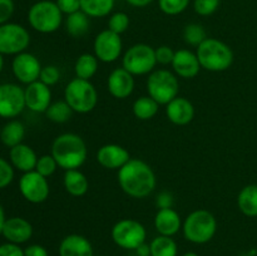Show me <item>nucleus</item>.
<instances>
[{"label":"nucleus","instance_id":"nucleus-1","mask_svg":"<svg viewBox=\"0 0 257 256\" xmlns=\"http://www.w3.org/2000/svg\"><path fill=\"white\" fill-rule=\"evenodd\" d=\"M118 183L123 192L133 198H145L155 191L157 186L155 171L140 158H131L118 170Z\"/></svg>","mask_w":257,"mask_h":256},{"label":"nucleus","instance_id":"nucleus-2","mask_svg":"<svg viewBox=\"0 0 257 256\" xmlns=\"http://www.w3.org/2000/svg\"><path fill=\"white\" fill-rule=\"evenodd\" d=\"M50 155L64 171L78 170L87 160V145L84 140L75 133H63L53 142Z\"/></svg>","mask_w":257,"mask_h":256},{"label":"nucleus","instance_id":"nucleus-3","mask_svg":"<svg viewBox=\"0 0 257 256\" xmlns=\"http://www.w3.org/2000/svg\"><path fill=\"white\" fill-rule=\"evenodd\" d=\"M201 68L210 72H225L232 65L233 52L226 43L207 38L196 50Z\"/></svg>","mask_w":257,"mask_h":256},{"label":"nucleus","instance_id":"nucleus-4","mask_svg":"<svg viewBox=\"0 0 257 256\" xmlns=\"http://www.w3.org/2000/svg\"><path fill=\"white\" fill-rule=\"evenodd\" d=\"M183 236L187 241L197 245L207 243L217 231V220L207 210H195L185 218L182 223Z\"/></svg>","mask_w":257,"mask_h":256},{"label":"nucleus","instance_id":"nucleus-5","mask_svg":"<svg viewBox=\"0 0 257 256\" xmlns=\"http://www.w3.org/2000/svg\"><path fill=\"white\" fill-rule=\"evenodd\" d=\"M30 27L43 34L57 32L63 23V13L57 3L52 0H40L33 4L28 12Z\"/></svg>","mask_w":257,"mask_h":256},{"label":"nucleus","instance_id":"nucleus-6","mask_svg":"<svg viewBox=\"0 0 257 256\" xmlns=\"http://www.w3.org/2000/svg\"><path fill=\"white\" fill-rule=\"evenodd\" d=\"M64 100L69 104L73 112L85 114L92 112L97 105L98 93L90 80L75 77L65 87Z\"/></svg>","mask_w":257,"mask_h":256},{"label":"nucleus","instance_id":"nucleus-7","mask_svg":"<svg viewBox=\"0 0 257 256\" xmlns=\"http://www.w3.org/2000/svg\"><path fill=\"white\" fill-rule=\"evenodd\" d=\"M147 92L160 105H166L178 97L180 82L177 75L167 69L153 70L147 78Z\"/></svg>","mask_w":257,"mask_h":256},{"label":"nucleus","instance_id":"nucleus-8","mask_svg":"<svg viewBox=\"0 0 257 256\" xmlns=\"http://www.w3.org/2000/svg\"><path fill=\"white\" fill-rule=\"evenodd\" d=\"M156 65V50L145 43H138L128 48L122 58V67L132 75L151 74Z\"/></svg>","mask_w":257,"mask_h":256},{"label":"nucleus","instance_id":"nucleus-9","mask_svg":"<svg viewBox=\"0 0 257 256\" xmlns=\"http://www.w3.org/2000/svg\"><path fill=\"white\" fill-rule=\"evenodd\" d=\"M110 235L117 246L125 250H136L146 242L147 231L140 221L133 218H123L115 222Z\"/></svg>","mask_w":257,"mask_h":256},{"label":"nucleus","instance_id":"nucleus-10","mask_svg":"<svg viewBox=\"0 0 257 256\" xmlns=\"http://www.w3.org/2000/svg\"><path fill=\"white\" fill-rule=\"evenodd\" d=\"M30 43L29 32L17 23L0 25V53L3 55H18L25 52Z\"/></svg>","mask_w":257,"mask_h":256},{"label":"nucleus","instance_id":"nucleus-11","mask_svg":"<svg viewBox=\"0 0 257 256\" xmlns=\"http://www.w3.org/2000/svg\"><path fill=\"white\" fill-rule=\"evenodd\" d=\"M19 191L23 197L30 203H43L49 197L50 188L48 178L37 171L23 173L19 180Z\"/></svg>","mask_w":257,"mask_h":256},{"label":"nucleus","instance_id":"nucleus-12","mask_svg":"<svg viewBox=\"0 0 257 256\" xmlns=\"http://www.w3.org/2000/svg\"><path fill=\"white\" fill-rule=\"evenodd\" d=\"M94 55L99 62L113 63L118 60L123 50L122 38L119 34H115L112 30L105 29L97 34L93 43Z\"/></svg>","mask_w":257,"mask_h":256},{"label":"nucleus","instance_id":"nucleus-13","mask_svg":"<svg viewBox=\"0 0 257 256\" xmlns=\"http://www.w3.org/2000/svg\"><path fill=\"white\" fill-rule=\"evenodd\" d=\"M24 89L14 83L0 84V117L15 118L24 110Z\"/></svg>","mask_w":257,"mask_h":256},{"label":"nucleus","instance_id":"nucleus-14","mask_svg":"<svg viewBox=\"0 0 257 256\" xmlns=\"http://www.w3.org/2000/svg\"><path fill=\"white\" fill-rule=\"evenodd\" d=\"M42 64L39 59L32 53L23 52L15 55L12 63V69L14 77L24 84H30L39 80L40 72H42Z\"/></svg>","mask_w":257,"mask_h":256},{"label":"nucleus","instance_id":"nucleus-15","mask_svg":"<svg viewBox=\"0 0 257 256\" xmlns=\"http://www.w3.org/2000/svg\"><path fill=\"white\" fill-rule=\"evenodd\" d=\"M25 107L35 113H45L52 104V90L47 84L37 80L24 89Z\"/></svg>","mask_w":257,"mask_h":256},{"label":"nucleus","instance_id":"nucleus-16","mask_svg":"<svg viewBox=\"0 0 257 256\" xmlns=\"http://www.w3.org/2000/svg\"><path fill=\"white\" fill-rule=\"evenodd\" d=\"M135 75L131 74L124 68L112 70L108 77V92L117 99H125L135 90Z\"/></svg>","mask_w":257,"mask_h":256},{"label":"nucleus","instance_id":"nucleus-17","mask_svg":"<svg viewBox=\"0 0 257 256\" xmlns=\"http://www.w3.org/2000/svg\"><path fill=\"white\" fill-rule=\"evenodd\" d=\"M130 160V152L123 146L115 143L102 146L97 152L98 163L107 170H119Z\"/></svg>","mask_w":257,"mask_h":256},{"label":"nucleus","instance_id":"nucleus-18","mask_svg":"<svg viewBox=\"0 0 257 256\" xmlns=\"http://www.w3.org/2000/svg\"><path fill=\"white\" fill-rule=\"evenodd\" d=\"M172 68L176 75L185 79H192L200 73L201 64L196 53L188 49L176 50L175 58L172 60Z\"/></svg>","mask_w":257,"mask_h":256},{"label":"nucleus","instance_id":"nucleus-19","mask_svg":"<svg viewBox=\"0 0 257 256\" xmlns=\"http://www.w3.org/2000/svg\"><path fill=\"white\" fill-rule=\"evenodd\" d=\"M2 235L7 238L8 242L20 245L32 238L33 226L29 221L23 217L7 218Z\"/></svg>","mask_w":257,"mask_h":256},{"label":"nucleus","instance_id":"nucleus-20","mask_svg":"<svg viewBox=\"0 0 257 256\" xmlns=\"http://www.w3.org/2000/svg\"><path fill=\"white\" fill-rule=\"evenodd\" d=\"M166 115L176 125H186L195 118V107L185 97H176L166 104Z\"/></svg>","mask_w":257,"mask_h":256},{"label":"nucleus","instance_id":"nucleus-21","mask_svg":"<svg viewBox=\"0 0 257 256\" xmlns=\"http://www.w3.org/2000/svg\"><path fill=\"white\" fill-rule=\"evenodd\" d=\"M59 256H94V252L92 243L87 237L78 233H70L60 241Z\"/></svg>","mask_w":257,"mask_h":256},{"label":"nucleus","instance_id":"nucleus-22","mask_svg":"<svg viewBox=\"0 0 257 256\" xmlns=\"http://www.w3.org/2000/svg\"><path fill=\"white\" fill-rule=\"evenodd\" d=\"M9 160L13 167L17 168L20 172L25 173L35 170L38 156L30 146L20 143V145L10 148Z\"/></svg>","mask_w":257,"mask_h":256},{"label":"nucleus","instance_id":"nucleus-23","mask_svg":"<svg viewBox=\"0 0 257 256\" xmlns=\"http://www.w3.org/2000/svg\"><path fill=\"white\" fill-rule=\"evenodd\" d=\"M182 220L180 213L173 208L158 210L155 216V227L160 235L175 236L182 228Z\"/></svg>","mask_w":257,"mask_h":256},{"label":"nucleus","instance_id":"nucleus-24","mask_svg":"<svg viewBox=\"0 0 257 256\" xmlns=\"http://www.w3.org/2000/svg\"><path fill=\"white\" fill-rule=\"evenodd\" d=\"M63 185H64L65 191L73 197H82L89 190V181L87 176L79 170L65 171Z\"/></svg>","mask_w":257,"mask_h":256},{"label":"nucleus","instance_id":"nucleus-25","mask_svg":"<svg viewBox=\"0 0 257 256\" xmlns=\"http://www.w3.org/2000/svg\"><path fill=\"white\" fill-rule=\"evenodd\" d=\"M238 210L247 217H257V185H247L237 196Z\"/></svg>","mask_w":257,"mask_h":256},{"label":"nucleus","instance_id":"nucleus-26","mask_svg":"<svg viewBox=\"0 0 257 256\" xmlns=\"http://www.w3.org/2000/svg\"><path fill=\"white\" fill-rule=\"evenodd\" d=\"M25 137V127L20 120L12 119L4 124L0 131V140L7 147L13 148L23 143Z\"/></svg>","mask_w":257,"mask_h":256},{"label":"nucleus","instance_id":"nucleus-27","mask_svg":"<svg viewBox=\"0 0 257 256\" xmlns=\"http://www.w3.org/2000/svg\"><path fill=\"white\" fill-rule=\"evenodd\" d=\"M90 27V20L85 13H83L82 10L77 13H73V14L67 15V19H65V29L69 35L74 38H80L83 35H85L89 30Z\"/></svg>","mask_w":257,"mask_h":256},{"label":"nucleus","instance_id":"nucleus-28","mask_svg":"<svg viewBox=\"0 0 257 256\" xmlns=\"http://www.w3.org/2000/svg\"><path fill=\"white\" fill-rule=\"evenodd\" d=\"M98 63H99V60L94 54L84 53V54L79 55L74 64L75 77L80 78V79L90 80V78L94 77L95 73H97Z\"/></svg>","mask_w":257,"mask_h":256},{"label":"nucleus","instance_id":"nucleus-29","mask_svg":"<svg viewBox=\"0 0 257 256\" xmlns=\"http://www.w3.org/2000/svg\"><path fill=\"white\" fill-rule=\"evenodd\" d=\"M115 0H80V10L89 18H103L109 15Z\"/></svg>","mask_w":257,"mask_h":256},{"label":"nucleus","instance_id":"nucleus-30","mask_svg":"<svg viewBox=\"0 0 257 256\" xmlns=\"http://www.w3.org/2000/svg\"><path fill=\"white\" fill-rule=\"evenodd\" d=\"M133 114L141 120H150L155 117L160 109V104L150 95H143L135 100L132 105Z\"/></svg>","mask_w":257,"mask_h":256},{"label":"nucleus","instance_id":"nucleus-31","mask_svg":"<svg viewBox=\"0 0 257 256\" xmlns=\"http://www.w3.org/2000/svg\"><path fill=\"white\" fill-rule=\"evenodd\" d=\"M151 256H177L178 246L171 236L158 235L150 243Z\"/></svg>","mask_w":257,"mask_h":256},{"label":"nucleus","instance_id":"nucleus-32","mask_svg":"<svg viewBox=\"0 0 257 256\" xmlns=\"http://www.w3.org/2000/svg\"><path fill=\"white\" fill-rule=\"evenodd\" d=\"M45 114L48 119L52 122L65 123L72 118L73 109L65 100H57V102H52Z\"/></svg>","mask_w":257,"mask_h":256},{"label":"nucleus","instance_id":"nucleus-33","mask_svg":"<svg viewBox=\"0 0 257 256\" xmlns=\"http://www.w3.org/2000/svg\"><path fill=\"white\" fill-rule=\"evenodd\" d=\"M206 39H207V34H206L205 28L201 24L191 23V24L186 25L185 29H183V40L187 45L197 48Z\"/></svg>","mask_w":257,"mask_h":256},{"label":"nucleus","instance_id":"nucleus-34","mask_svg":"<svg viewBox=\"0 0 257 256\" xmlns=\"http://www.w3.org/2000/svg\"><path fill=\"white\" fill-rule=\"evenodd\" d=\"M188 5H190V0H158V7L161 12L171 17L183 13L187 9Z\"/></svg>","mask_w":257,"mask_h":256},{"label":"nucleus","instance_id":"nucleus-35","mask_svg":"<svg viewBox=\"0 0 257 256\" xmlns=\"http://www.w3.org/2000/svg\"><path fill=\"white\" fill-rule=\"evenodd\" d=\"M130 17L125 13H114V14L110 15L109 20H108V29L112 30L115 34L120 35L124 32H127V29L130 28Z\"/></svg>","mask_w":257,"mask_h":256},{"label":"nucleus","instance_id":"nucleus-36","mask_svg":"<svg viewBox=\"0 0 257 256\" xmlns=\"http://www.w3.org/2000/svg\"><path fill=\"white\" fill-rule=\"evenodd\" d=\"M58 167L59 166H58L57 161H55V158L52 155H43L40 157H38L35 171L48 178L57 171Z\"/></svg>","mask_w":257,"mask_h":256},{"label":"nucleus","instance_id":"nucleus-37","mask_svg":"<svg viewBox=\"0 0 257 256\" xmlns=\"http://www.w3.org/2000/svg\"><path fill=\"white\" fill-rule=\"evenodd\" d=\"M221 0H195L193 2V9L196 14L201 17H210L220 7Z\"/></svg>","mask_w":257,"mask_h":256},{"label":"nucleus","instance_id":"nucleus-38","mask_svg":"<svg viewBox=\"0 0 257 256\" xmlns=\"http://www.w3.org/2000/svg\"><path fill=\"white\" fill-rule=\"evenodd\" d=\"M60 79V70L58 69V67L55 65H45L42 68V72H40L39 80L44 84H47L48 87H52L55 85Z\"/></svg>","mask_w":257,"mask_h":256},{"label":"nucleus","instance_id":"nucleus-39","mask_svg":"<svg viewBox=\"0 0 257 256\" xmlns=\"http://www.w3.org/2000/svg\"><path fill=\"white\" fill-rule=\"evenodd\" d=\"M14 180V167L12 163L0 157V190L8 187Z\"/></svg>","mask_w":257,"mask_h":256},{"label":"nucleus","instance_id":"nucleus-40","mask_svg":"<svg viewBox=\"0 0 257 256\" xmlns=\"http://www.w3.org/2000/svg\"><path fill=\"white\" fill-rule=\"evenodd\" d=\"M156 50V59H157V64L167 65L172 64V60L175 58V50L168 45H161Z\"/></svg>","mask_w":257,"mask_h":256},{"label":"nucleus","instance_id":"nucleus-41","mask_svg":"<svg viewBox=\"0 0 257 256\" xmlns=\"http://www.w3.org/2000/svg\"><path fill=\"white\" fill-rule=\"evenodd\" d=\"M15 5L13 0H0V25L9 22L14 14Z\"/></svg>","mask_w":257,"mask_h":256},{"label":"nucleus","instance_id":"nucleus-42","mask_svg":"<svg viewBox=\"0 0 257 256\" xmlns=\"http://www.w3.org/2000/svg\"><path fill=\"white\" fill-rule=\"evenodd\" d=\"M60 12L65 15H70L80 10V0H55Z\"/></svg>","mask_w":257,"mask_h":256},{"label":"nucleus","instance_id":"nucleus-43","mask_svg":"<svg viewBox=\"0 0 257 256\" xmlns=\"http://www.w3.org/2000/svg\"><path fill=\"white\" fill-rule=\"evenodd\" d=\"M173 195L168 191H162L156 197V206L158 210L162 208H172L173 207Z\"/></svg>","mask_w":257,"mask_h":256},{"label":"nucleus","instance_id":"nucleus-44","mask_svg":"<svg viewBox=\"0 0 257 256\" xmlns=\"http://www.w3.org/2000/svg\"><path fill=\"white\" fill-rule=\"evenodd\" d=\"M0 256H25L24 250L19 245L7 242L0 245Z\"/></svg>","mask_w":257,"mask_h":256},{"label":"nucleus","instance_id":"nucleus-45","mask_svg":"<svg viewBox=\"0 0 257 256\" xmlns=\"http://www.w3.org/2000/svg\"><path fill=\"white\" fill-rule=\"evenodd\" d=\"M24 255L25 256H49L47 248L42 245H29L28 247L24 248Z\"/></svg>","mask_w":257,"mask_h":256},{"label":"nucleus","instance_id":"nucleus-46","mask_svg":"<svg viewBox=\"0 0 257 256\" xmlns=\"http://www.w3.org/2000/svg\"><path fill=\"white\" fill-rule=\"evenodd\" d=\"M152 2L153 0H125V3H128V4L135 8H145L150 5Z\"/></svg>","mask_w":257,"mask_h":256},{"label":"nucleus","instance_id":"nucleus-47","mask_svg":"<svg viewBox=\"0 0 257 256\" xmlns=\"http://www.w3.org/2000/svg\"><path fill=\"white\" fill-rule=\"evenodd\" d=\"M136 252H137L138 256H151V250H150V245L147 243H142L140 247L136 248Z\"/></svg>","mask_w":257,"mask_h":256},{"label":"nucleus","instance_id":"nucleus-48","mask_svg":"<svg viewBox=\"0 0 257 256\" xmlns=\"http://www.w3.org/2000/svg\"><path fill=\"white\" fill-rule=\"evenodd\" d=\"M5 221H7V217H5V211H4V207L2 206V203H0V235H2L3 232V227H4Z\"/></svg>","mask_w":257,"mask_h":256},{"label":"nucleus","instance_id":"nucleus-49","mask_svg":"<svg viewBox=\"0 0 257 256\" xmlns=\"http://www.w3.org/2000/svg\"><path fill=\"white\" fill-rule=\"evenodd\" d=\"M3 68H4V58H3V54L0 53V73H2Z\"/></svg>","mask_w":257,"mask_h":256},{"label":"nucleus","instance_id":"nucleus-50","mask_svg":"<svg viewBox=\"0 0 257 256\" xmlns=\"http://www.w3.org/2000/svg\"><path fill=\"white\" fill-rule=\"evenodd\" d=\"M182 256H200V255H198V253H196V252H192V251H190V252L183 253Z\"/></svg>","mask_w":257,"mask_h":256}]
</instances>
